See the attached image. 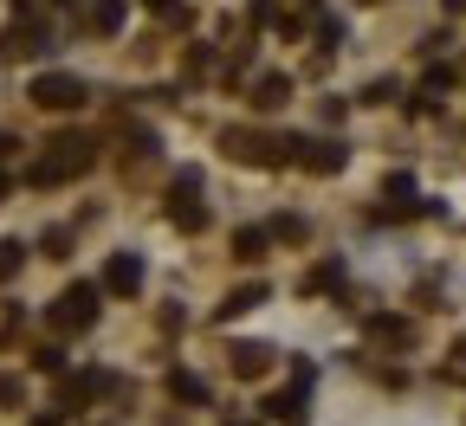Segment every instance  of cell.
<instances>
[{"instance_id":"cell-1","label":"cell","mask_w":466,"mask_h":426,"mask_svg":"<svg viewBox=\"0 0 466 426\" xmlns=\"http://www.w3.org/2000/svg\"><path fill=\"white\" fill-rule=\"evenodd\" d=\"M91 168V143L85 136H58L46 162H33V188H58V181H72Z\"/></svg>"},{"instance_id":"cell-2","label":"cell","mask_w":466,"mask_h":426,"mask_svg":"<svg viewBox=\"0 0 466 426\" xmlns=\"http://www.w3.org/2000/svg\"><path fill=\"white\" fill-rule=\"evenodd\" d=\"M46 323L58 330V336H78V330H91L97 323V284H72L66 297L46 311Z\"/></svg>"},{"instance_id":"cell-3","label":"cell","mask_w":466,"mask_h":426,"mask_svg":"<svg viewBox=\"0 0 466 426\" xmlns=\"http://www.w3.org/2000/svg\"><path fill=\"white\" fill-rule=\"evenodd\" d=\"M168 220L182 226V233H201V226H208V207H201V174H195V168L175 174V188H168Z\"/></svg>"},{"instance_id":"cell-4","label":"cell","mask_w":466,"mask_h":426,"mask_svg":"<svg viewBox=\"0 0 466 426\" xmlns=\"http://www.w3.org/2000/svg\"><path fill=\"white\" fill-rule=\"evenodd\" d=\"M285 143H291V162L311 168V174H337V168L350 162V149L330 143V136H324V143H318V136H285Z\"/></svg>"},{"instance_id":"cell-5","label":"cell","mask_w":466,"mask_h":426,"mask_svg":"<svg viewBox=\"0 0 466 426\" xmlns=\"http://www.w3.org/2000/svg\"><path fill=\"white\" fill-rule=\"evenodd\" d=\"M33 104H39V110H78V104H85V78L46 72V78H33Z\"/></svg>"},{"instance_id":"cell-6","label":"cell","mask_w":466,"mask_h":426,"mask_svg":"<svg viewBox=\"0 0 466 426\" xmlns=\"http://www.w3.org/2000/svg\"><path fill=\"white\" fill-rule=\"evenodd\" d=\"M104 291H110V297H137V291H143V259H137V253H116V259L104 265Z\"/></svg>"},{"instance_id":"cell-7","label":"cell","mask_w":466,"mask_h":426,"mask_svg":"<svg viewBox=\"0 0 466 426\" xmlns=\"http://www.w3.org/2000/svg\"><path fill=\"white\" fill-rule=\"evenodd\" d=\"M33 52H46V26L20 20L14 33H0V58H33Z\"/></svg>"},{"instance_id":"cell-8","label":"cell","mask_w":466,"mask_h":426,"mask_svg":"<svg viewBox=\"0 0 466 426\" xmlns=\"http://www.w3.org/2000/svg\"><path fill=\"white\" fill-rule=\"evenodd\" d=\"M272 369V349L266 342H233V375H240V381H259Z\"/></svg>"},{"instance_id":"cell-9","label":"cell","mask_w":466,"mask_h":426,"mask_svg":"<svg viewBox=\"0 0 466 426\" xmlns=\"http://www.w3.org/2000/svg\"><path fill=\"white\" fill-rule=\"evenodd\" d=\"M266 246H272V233L266 226H240V233H233V259H266Z\"/></svg>"},{"instance_id":"cell-10","label":"cell","mask_w":466,"mask_h":426,"mask_svg":"<svg viewBox=\"0 0 466 426\" xmlns=\"http://www.w3.org/2000/svg\"><path fill=\"white\" fill-rule=\"evenodd\" d=\"M291 97V78H279V72H266L259 84H253V110H279Z\"/></svg>"},{"instance_id":"cell-11","label":"cell","mask_w":466,"mask_h":426,"mask_svg":"<svg viewBox=\"0 0 466 426\" xmlns=\"http://www.w3.org/2000/svg\"><path fill=\"white\" fill-rule=\"evenodd\" d=\"M168 394H175V401H195V407H201V401H208V381H201V375H188V369H175V375H168Z\"/></svg>"},{"instance_id":"cell-12","label":"cell","mask_w":466,"mask_h":426,"mask_svg":"<svg viewBox=\"0 0 466 426\" xmlns=\"http://www.w3.org/2000/svg\"><path fill=\"white\" fill-rule=\"evenodd\" d=\"M253 303H266V284H240V291L220 303V317H240V311H253Z\"/></svg>"},{"instance_id":"cell-13","label":"cell","mask_w":466,"mask_h":426,"mask_svg":"<svg viewBox=\"0 0 466 426\" xmlns=\"http://www.w3.org/2000/svg\"><path fill=\"white\" fill-rule=\"evenodd\" d=\"M124 26V0H97L91 7V33H116Z\"/></svg>"},{"instance_id":"cell-14","label":"cell","mask_w":466,"mask_h":426,"mask_svg":"<svg viewBox=\"0 0 466 426\" xmlns=\"http://www.w3.org/2000/svg\"><path fill=\"white\" fill-rule=\"evenodd\" d=\"M20 265H26V246H20V239H0V284H7Z\"/></svg>"},{"instance_id":"cell-15","label":"cell","mask_w":466,"mask_h":426,"mask_svg":"<svg viewBox=\"0 0 466 426\" xmlns=\"http://www.w3.org/2000/svg\"><path fill=\"white\" fill-rule=\"evenodd\" d=\"M97 388H104V375H72V381H66V407H78V401L97 394Z\"/></svg>"},{"instance_id":"cell-16","label":"cell","mask_w":466,"mask_h":426,"mask_svg":"<svg viewBox=\"0 0 466 426\" xmlns=\"http://www.w3.org/2000/svg\"><path fill=\"white\" fill-rule=\"evenodd\" d=\"M343 284V265H318L311 278H305V291H337Z\"/></svg>"},{"instance_id":"cell-17","label":"cell","mask_w":466,"mask_h":426,"mask_svg":"<svg viewBox=\"0 0 466 426\" xmlns=\"http://www.w3.org/2000/svg\"><path fill=\"white\" fill-rule=\"evenodd\" d=\"M272 239H305V220H291V213L272 220Z\"/></svg>"},{"instance_id":"cell-18","label":"cell","mask_w":466,"mask_h":426,"mask_svg":"<svg viewBox=\"0 0 466 426\" xmlns=\"http://www.w3.org/2000/svg\"><path fill=\"white\" fill-rule=\"evenodd\" d=\"M149 14H162V20H182V7H175V0H143Z\"/></svg>"},{"instance_id":"cell-19","label":"cell","mask_w":466,"mask_h":426,"mask_svg":"<svg viewBox=\"0 0 466 426\" xmlns=\"http://www.w3.org/2000/svg\"><path fill=\"white\" fill-rule=\"evenodd\" d=\"M0 401H20V381L14 375H0Z\"/></svg>"},{"instance_id":"cell-20","label":"cell","mask_w":466,"mask_h":426,"mask_svg":"<svg viewBox=\"0 0 466 426\" xmlns=\"http://www.w3.org/2000/svg\"><path fill=\"white\" fill-rule=\"evenodd\" d=\"M7 155H14V136H0V162H7Z\"/></svg>"},{"instance_id":"cell-21","label":"cell","mask_w":466,"mask_h":426,"mask_svg":"<svg viewBox=\"0 0 466 426\" xmlns=\"http://www.w3.org/2000/svg\"><path fill=\"white\" fill-rule=\"evenodd\" d=\"M0 194H7V174H0Z\"/></svg>"},{"instance_id":"cell-22","label":"cell","mask_w":466,"mask_h":426,"mask_svg":"<svg viewBox=\"0 0 466 426\" xmlns=\"http://www.w3.org/2000/svg\"><path fill=\"white\" fill-rule=\"evenodd\" d=\"M233 426H247V420H233Z\"/></svg>"},{"instance_id":"cell-23","label":"cell","mask_w":466,"mask_h":426,"mask_svg":"<svg viewBox=\"0 0 466 426\" xmlns=\"http://www.w3.org/2000/svg\"><path fill=\"white\" fill-rule=\"evenodd\" d=\"M66 7H72V0H66Z\"/></svg>"}]
</instances>
